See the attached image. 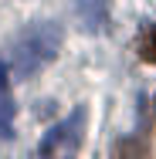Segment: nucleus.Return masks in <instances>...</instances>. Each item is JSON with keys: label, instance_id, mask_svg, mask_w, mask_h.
Segmentation results:
<instances>
[{"label": "nucleus", "instance_id": "nucleus-1", "mask_svg": "<svg viewBox=\"0 0 156 159\" xmlns=\"http://www.w3.org/2000/svg\"><path fill=\"white\" fill-rule=\"evenodd\" d=\"M58 48H61V27L58 24L27 27L10 48V75H14V81H27L41 68H48L54 61Z\"/></svg>", "mask_w": 156, "mask_h": 159}, {"label": "nucleus", "instance_id": "nucleus-4", "mask_svg": "<svg viewBox=\"0 0 156 159\" xmlns=\"http://www.w3.org/2000/svg\"><path fill=\"white\" fill-rule=\"evenodd\" d=\"M10 119H14V102L7 95V85H0V139L10 135Z\"/></svg>", "mask_w": 156, "mask_h": 159}, {"label": "nucleus", "instance_id": "nucleus-3", "mask_svg": "<svg viewBox=\"0 0 156 159\" xmlns=\"http://www.w3.org/2000/svg\"><path fill=\"white\" fill-rule=\"evenodd\" d=\"M136 51H139L143 61L156 64V24H146V27L139 31V37H136Z\"/></svg>", "mask_w": 156, "mask_h": 159}, {"label": "nucleus", "instance_id": "nucleus-2", "mask_svg": "<svg viewBox=\"0 0 156 159\" xmlns=\"http://www.w3.org/2000/svg\"><path fill=\"white\" fill-rule=\"evenodd\" d=\"M85 119H88L85 105L71 108V112H68V119H61L58 125H51L48 132H44V139H41L37 152H41V156H75V152L82 149Z\"/></svg>", "mask_w": 156, "mask_h": 159}]
</instances>
